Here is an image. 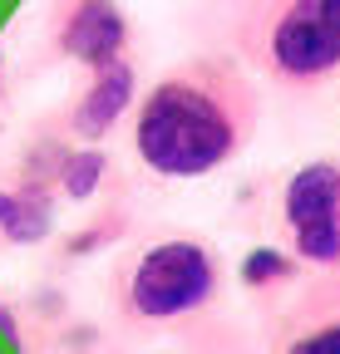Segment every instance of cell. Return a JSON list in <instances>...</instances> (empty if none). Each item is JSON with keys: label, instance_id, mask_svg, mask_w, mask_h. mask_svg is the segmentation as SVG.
<instances>
[{"label": "cell", "instance_id": "1", "mask_svg": "<svg viewBox=\"0 0 340 354\" xmlns=\"http://www.w3.org/2000/svg\"><path fill=\"white\" fill-rule=\"evenodd\" d=\"M262 123V88L227 50H202L163 69L138 99L134 153L148 172L193 183L247 153Z\"/></svg>", "mask_w": 340, "mask_h": 354}, {"label": "cell", "instance_id": "2", "mask_svg": "<svg viewBox=\"0 0 340 354\" xmlns=\"http://www.w3.org/2000/svg\"><path fill=\"white\" fill-rule=\"evenodd\" d=\"M222 35L247 74L291 94L340 74V0H227Z\"/></svg>", "mask_w": 340, "mask_h": 354}, {"label": "cell", "instance_id": "3", "mask_svg": "<svg viewBox=\"0 0 340 354\" xmlns=\"http://www.w3.org/2000/svg\"><path fill=\"white\" fill-rule=\"evenodd\" d=\"M217 286H222V266L207 241L163 236L118 271L114 305L129 325L163 330V325H183V320L202 315L217 300Z\"/></svg>", "mask_w": 340, "mask_h": 354}, {"label": "cell", "instance_id": "4", "mask_svg": "<svg viewBox=\"0 0 340 354\" xmlns=\"http://www.w3.org/2000/svg\"><path fill=\"white\" fill-rule=\"evenodd\" d=\"M286 251L321 276H340V153L301 162L281 187Z\"/></svg>", "mask_w": 340, "mask_h": 354}, {"label": "cell", "instance_id": "5", "mask_svg": "<svg viewBox=\"0 0 340 354\" xmlns=\"http://www.w3.org/2000/svg\"><path fill=\"white\" fill-rule=\"evenodd\" d=\"M267 354H340V276L291 286L267 320Z\"/></svg>", "mask_w": 340, "mask_h": 354}, {"label": "cell", "instance_id": "6", "mask_svg": "<svg viewBox=\"0 0 340 354\" xmlns=\"http://www.w3.org/2000/svg\"><path fill=\"white\" fill-rule=\"evenodd\" d=\"M129 10L118 0H55L50 15V50L84 69H104L114 59H129Z\"/></svg>", "mask_w": 340, "mask_h": 354}, {"label": "cell", "instance_id": "7", "mask_svg": "<svg viewBox=\"0 0 340 354\" xmlns=\"http://www.w3.org/2000/svg\"><path fill=\"white\" fill-rule=\"evenodd\" d=\"M134 94H138L134 64L129 59H114V64H104V69L89 74L84 94L64 113V128L74 133V138H84V143H99V138H109V133L118 128V118L134 109Z\"/></svg>", "mask_w": 340, "mask_h": 354}, {"label": "cell", "instance_id": "8", "mask_svg": "<svg viewBox=\"0 0 340 354\" xmlns=\"http://www.w3.org/2000/svg\"><path fill=\"white\" fill-rule=\"evenodd\" d=\"M55 232V197L45 177H25L15 187H0V236L10 246H35Z\"/></svg>", "mask_w": 340, "mask_h": 354}, {"label": "cell", "instance_id": "9", "mask_svg": "<svg viewBox=\"0 0 340 354\" xmlns=\"http://www.w3.org/2000/svg\"><path fill=\"white\" fill-rule=\"evenodd\" d=\"M237 281L251 295H281L301 281V261H296L286 246H251L237 266Z\"/></svg>", "mask_w": 340, "mask_h": 354}, {"label": "cell", "instance_id": "10", "mask_svg": "<svg viewBox=\"0 0 340 354\" xmlns=\"http://www.w3.org/2000/svg\"><path fill=\"white\" fill-rule=\"evenodd\" d=\"M104 177H109V153L104 148H79V153L69 148V153H60V167H55L50 187L69 202H89Z\"/></svg>", "mask_w": 340, "mask_h": 354}, {"label": "cell", "instance_id": "11", "mask_svg": "<svg viewBox=\"0 0 340 354\" xmlns=\"http://www.w3.org/2000/svg\"><path fill=\"white\" fill-rule=\"evenodd\" d=\"M118 227H123V216H104V221H94V227H84V232H79L64 251H69V256H89V251H99V246H104Z\"/></svg>", "mask_w": 340, "mask_h": 354}]
</instances>
